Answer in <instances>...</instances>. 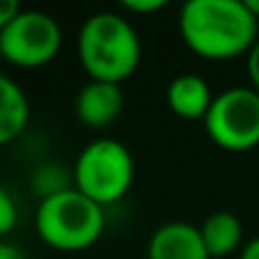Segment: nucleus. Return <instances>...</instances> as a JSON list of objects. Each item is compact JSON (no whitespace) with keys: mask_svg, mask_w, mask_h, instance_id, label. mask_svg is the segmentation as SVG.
Instances as JSON below:
<instances>
[{"mask_svg":"<svg viewBox=\"0 0 259 259\" xmlns=\"http://www.w3.org/2000/svg\"><path fill=\"white\" fill-rule=\"evenodd\" d=\"M0 259H28L25 252L10 242H0Z\"/></svg>","mask_w":259,"mask_h":259,"instance_id":"f3484780","label":"nucleus"},{"mask_svg":"<svg viewBox=\"0 0 259 259\" xmlns=\"http://www.w3.org/2000/svg\"><path fill=\"white\" fill-rule=\"evenodd\" d=\"M204 247L211 259H222L234 254L237 249L242 252V239H244V227L232 211H214L199 224Z\"/></svg>","mask_w":259,"mask_h":259,"instance_id":"9d476101","label":"nucleus"},{"mask_svg":"<svg viewBox=\"0 0 259 259\" xmlns=\"http://www.w3.org/2000/svg\"><path fill=\"white\" fill-rule=\"evenodd\" d=\"M20 0H0V30L20 13Z\"/></svg>","mask_w":259,"mask_h":259,"instance_id":"dca6fc26","label":"nucleus"},{"mask_svg":"<svg viewBox=\"0 0 259 259\" xmlns=\"http://www.w3.org/2000/svg\"><path fill=\"white\" fill-rule=\"evenodd\" d=\"M63 43L61 25L43 10H20L0 30V56L18 68H40L51 63Z\"/></svg>","mask_w":259,"mask_h":259,"instance_id":"423d86ee","label":"nucleus"},{"mask_svg":"<svg viewBox=\"0 0 259 259\" xmlns=\"http://www.w3.org/2000/svg\"><path fill=\"white\" fill-rule=\"evenodd\" d=\"M259 18L242 0H186L179 33L191 53L206 61L244 56L257 43Z\"/></svg>","mask_w":259,"mask_h":259,"instance_id":"f257e3e1","label":"nucleus"},{"mask_svg":"<svg viewBox=\"0 0 259 259\" xmlns=\"http://www.w3.org/2000/svg\"><path fill=\"white\" fill-rule=\"evenodd\" d=\"M30 121V103L23 88L0 73V146L15 141Z\"/></svg>","mask_w":259,"mask_h":259,"instance_id":"9b49d317","label":"nucleus"},{"mask_svg":"<svg viewBox=\"0 0 259 259\" xmlns=\"http://www.w3.org/2000/svg\"><path fill=\"white\" fill-rule=\"evenodd\" d=\"M126 10L131 13H141V15H149V13H159L161 8H166L171 0H118Z\"/></svg>","mask_w":259,"mask_h":259,"instance_id":"4468645a","label":"nucleus"},{"mask_svg":"<svg viewBox=\"0 0 259 259\" xmlns=\"http://www.w3.org/2000/svg\"><path fill=\"white\" fill-rule=\"evenodd\" d=\"M76 51L91 81L121 86L141 63V38L118 13H93L86 18L78 30Z\"/></svg>","mask_w":259,"mask_h":259,"instance_id":"f03ea898","label":"nucleus"},{"mask_svg":"<svg viewBox=\"0 0 259 259\" xmlns=\"http://www.w3.org/2000/svg\"><path fill=\"white\" fill-rule=\"evenodd\" d=\"M30 186H33V191L40 201L51 199L61 191L73 189V171L66 174L58 164H40L30 176Z\"/></svg>","mask_w":259,"mask_h":259,"instance_id":"f8f14e48","label":"nucleus"},{"mask_svg":"<svg viewBox=\"0 0 259 259\" xmlns=\"http://www.w3.org/2000/svg\"><path fill=\"white\" fill-rule=\"evenodd\" d=\"M15 224H18V206L13 196L5 191V186H0V237L10 234Z\"/></svg>","mask_w":259,"mask_h":259,"instance_id":"ddd939ff","label":"nucleus"},{"mask_svg":"<svg viewBox=\"0 0 259 259\" xmlns=\"http://www.w3.org/2000/svg\"><path fill=\"white\" fill-rule=\"evenodd\" d=\"M247 73H249L252 88L259 91V38H257V43L252 46V51L247 53Z\"/></svg>","mask_w":259,"mask_h":259,"instance_id":"2eb2a0df","label":"nucleus"},{"mask_svg":"<svg viewBox=\"0 0 259 259\" xmlns=\"http://www.w3.org/2000/svg\"><path fill=\"white\" fill-rule=\"evenodd\" d=\"M206 136L232 154L252 151L259 146V91L237 86L214 96L204 118Z\"/></svg>","mask_w":259,"mask_h":259,"instance_id":"39448f33","label":"nucleus"},{"mask_svg":"<svg viewBox=\"0 0 259 259\" xmlns=\"http://www.w3.org/2000/svg\"><path fill=\"white\" fill-rule=\"evenodd\" d=\"M166 103L179 118L196 121V118H206V113L214 103V96H211L209 83L201 76L181 73L166 88Z\"/></svg>","mask_w":259,"mask_h":259,"instance_id":"1a4fd4ad","label":"nucleus"},{"mask_svg":"<svg viewBox=\"0 0 259 259\" xmlns=\"http://www.w3.org/2000/svg\"><path fill=\"white\" fill-rule=\"evenodd\" d=\"M239 259H259V237L254 239H249L244 247H242V252H239Z\"/></svg>","mask_w":259,"mask_h":259,"instance_id":"a211bd4d","label":"nucleus"},{"mask_svg":"<svg viewBox=\"0 0 259 259\" xmlns=\"http://www.w3.org/2000/svg\"><path fill=\"white\" fill-rule=\"evenodd\" d=\"M134 184V156L116 139H96L73 164V186L101 204L121 201Z\"/></svg>","mask_w":259,"mask_h":259,"instance_id":"20e7f679","label":"nucleus"},{"mask_svg":"<svg viewBox=\"0 0 259 259\" xmlns=\"http://www.w3.org/2000/svg\"><path fill=\"white\" fill-rule=\"evenodd\" d=\"M123 108V91L118 83L88 81L76 96V118L86 128L111 126Z\"/></svg>","mask_w":259,"mask_h":259,"instance_id":"0eeeda50","label":"nucleus"},{"mask_svg":"<svg viewBox=\"0 0 259 259\" xmlns=\"http://www.w3.org/2000/svg\"><path fill=\"white\" fill-rule=\"evenodd\" d=\"M149 259H211L199 227L189 222H166L161 224L146 247Z\"/></svg>","mask_w":259,"mask_h":259,"instance_id":"6e6552de","label":"nucleus"},{"mask_svg":"<svg viewBox=\"0 0 259 259\" xmlns=\"http://www.w3.org/2000/svg\"><path fill=\"white\" fill-rule=\"evenodd\" d=\"M106 229V211L101 204L81 194L76 186L43 199L35 209V232L43 244L56 252L91 249Z\"/></svg>","mask_w":259,"mask_h":259,"instance_id":"7ed1b4c3","label":"nucleus"},{"mask_svg":"<svg viewBox=\"0 0 259 259\" xmlns=\"http://www.w3.org/2000/svg\"><path fill=\"white\" fill-rule=\"evenodd\" d=\"M242 3H244V5H247V8L259 18V0H242Z\"/></svg>","mask_w":259,"mask_h":259,"instance_id":"6ab92c4d","label":"nucleus"}]
</instances>
